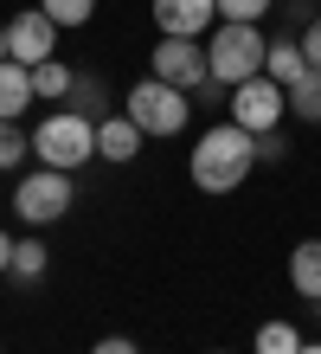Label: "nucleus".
Returning a JSON list of instances; mask_svg holds the SVG:
<instances>
[{"mask_svg": "<svg viewBox=\"0 0 321 354\" xmlns=\"http://www.w3.org/2000/svg\"><path fill=\"white\" fill-rule=\"evenodd\" d=\"M257 168V136L238 129V122H219V129H206L200 142H193V161L186 174L200 194H231V187H244Z\"/></svg>", "mask_w": 321, "mask_h": 354, "instance_id": "f257e3e1", "label": "nucleus"}, {"mask_svg": "<svg viewBox=\"0 0 321 354\" xmlns=\"http://www.w3.org/2000/svg\"><path fill=\"white\" fill-rule=\"evenodd\" d=\"M264 46L270 39L251 26V19H219L206 39V71L219 77V84H244V77L264 71Z\"/></svg>", "mask_w": 321, "mask_h": 354, "instance_id": "f03ea898", "label": "nucleus"}, {"mask_svg": "<svg viewBox=\"0 0 321 354\" xmlns=\"http://www.w3.org/2000/svg\"><path fill=\"white\" fill-rule=\"evenodd\" d=\"M122 116L135 122L142 136H180L193 122V91H174V84H161V77H142V84L122 97Z\"/></svg>", "mask_w": 321, "mask_h": 354, "instance_id": "7ed1b4c3", "label": "nucleus"}, {"mask_svg": "<svg viewBox=\"0 0 321 354\" xmlns=\"http://www.w3.org/2000/svg\"><path fill=\"white\" fill-rule=\"evenodd\" d=\"M32 155H39V168L77 174L84 161H97V122H84V116H71V110L46 116V122L32 129Z\"/></svg>", "mask_w": 321, "mask_h": 354, "instance_id": "20e7f679", "label": "nucleus"}, {"mask_svg": "<svg viewBox=\"0 0 321 354\" xmlns=\"http://www.w3.org/2000/svg\"><path fill=\"white\" fill-rule=\"evenodd\" d=\"M13 213L26 219V225H52L71 213V174L64 168H32V174H19L13 187Z\"/></svg>", "mask_w": 321, "mask_h": 354, "instance_id": "39448f33", "label": "nucleus"}, {"mask_svg": "<svg viewBox=\"0 0 321 354\" xmlns=\"http://www.w3.org/2000/svg\"><path fill=\"white\" fill-rule=\"evenodd\" d=\"M225 110H231V122H238V129L264 136V129H283L289 103H283V84H270V77L257 71V77H244V84L225 91Z\"/></svg>", "mask_w": 321, "mask_h": 354, "instance_id": "423d86ee", "label": "nucleus"}, {"mask_svg": "<svg viewBox=\"0 0 321 354\" xmlns=\"http://www.w3.org/2000/svg\"><path fill=\"white\" fill-rule=\"evenodd\" d=\"M7 58H13V65H26V71L46 65V58H58V26H52L39 7L13 13V19H7Z\"/></svg>", "mask_w": 321, "mask_h": 354, "instance_id": "0eeeda50", "label": "nucleus"}, {"mask_svg": "<svg viewBox=\"0 0 321 354\" xmlns=\"http://www.w3.org/2000/svg\"><path fill=\"white\" fill-rule=\"evenodd\" d=\"M148 77H161V84H174V91H200L206 84V46L200 39H161L155 46V71Z\"/></svg>", "mask_w": 321, "mask_h": 354, "instance_id": "6e6552de", "label": "nucleus"}, {"mask_svg": "<svg viewBox=\"0 0 321 354\" xmlns=\"http://www.w3.org/2000/svg\"><path fill=\"white\" fill-rule=\"evenodd\" d=\"M219 19V0H155V32L161 39H200Z\"/></svg>", "mask_w": 321, "mask_h": 354, "instance_id": "1a4fd4ad", "label": "nucleus"}, {"mask_svg": "<svg viewBox=\"0 0 321 354\" xmlns=\"http://www.w3.org/2000/svg\"><path fill=\"white\" fill-rule=\"evenodd\" d=\"M142 142H148V136H142L128 116H103V122H97V155H103V161H116V168L142 155Z\"/></svg>", "mask_w": 321, "mask_h": 354, "instance_id": "9d476101", "label": "nucleus"}, {"mask_svg": "<svg viewBox=\"0 0 321 354\" xmlns=\"http://www.w3.org/2000/svg\"><path fill=\"white\" fill-rule=\"evenodd\" d=\"M289 290L309 297V303H321V239H302L289 252Z\"/></svg>", "mask_w": 321, "mask_h": 354, "instance_id": "9b49d317", "label": "nucleus"}, {"mask_svg": "<svg viewBox=\"0 0 321 354\" xmlns=\"http://www.w3.org/2000/svg\"><path fill=\"white\" fill-rule=\"evenodd\" d=\"M32 103V71L13 65V58H0V122H19Z\"/></svg>", "mask_w": 321, "mask_h": 354, "instance_id": "f8f14e48", "label": "nucleus"}, {"mask_svg": "<svg viewBox=\"0 0 321 354\" xmlns=\"http://www.w3.org/2000/svg\"><path fill=\"white\" fill-rule=\"evenodd\" d=\"M302 71H309V58H302V46H295V39H270V46H264V77H270V84L289 91Z\"/></svg>", "mask_w": 321, "mask_h": 354, "instance_id": "ddd939ff", "label": "nucleus"}, {"mask_svg": "<svg viewBox=\"0 0 321 354\" xmlns=\"http://www.w3.org/2000/svg\"><path fill=\"white\" fill-rule=\"evenodd\" d=\"M64 103H71V116H84V122L110 116V91H103V77H90V71L71 77V97H64Z\"/></svg>", "mask_w": 321, "mask_h": 354, "instance_id": "4468645a", "label": "nucleus"}, {"mask_svg": "<svg viewBox=\"0 0 321 354\" xmlns=\"http://www.w3.org/2000/svg\"><path fill=\"white\" fill-rule=\"evenodd\" d=\"M283 103H289V116H295V122H309V129H315V122H321V71L309 65V71L283 91Z\"/></svg>", "mask_w": 321, "mask_h": 354, "instance_id": "2eb2a0df", "label": "nucleus"}, {"mask_svg": "<svg viewBox=\"0 0 321 354\" xmlns=\"http://www.w3.org/2000/svg\"><path fill=\"white\" fill-rule=\"evenodd\" d=\"M71 65L64 58H46V65H32V103H64L71 97Z\"/></svg>", "mask_w": 321, "mask_h": 354, "instance_id": "dca6fc26", "label": "nucleus"}, {"mask_svg": "<svg viewBox=\"0 0 321 354\" xmlns=\"http://www.w3.org/2000/svg\"><path fill=\"white\" fill-rule=\"evenodd\" d=\"M52 270V252L39 239H13V264H7V277H19V283H39Z\"/></svg>", "mask_w": 321, "mask_h": 354, "instance_id": "f3484780", "label": "nucleus"}, {"mask_svg": "<svg viewBox=\"0 0 321 354\" xmlns=\"http://www.w3.org/2000/svg\"><path fill=\"white\" fill-rule=\"evenodd\" d=\"M39 13L52 19V26H90V13H97V0H39Z\"/></svg>", "mask_w": 321, "mask_h": 354, "instance_id": "a211bd4d", "label": "nucleus"}, {"mask_svg": "<svg viewBox=\"0 0 321 354\" xmlns=\"http://www.w3.org/2000/svg\"><path fill=\"white\" fill-rule=\"evenodd\" d=\"M26 155H32V136L19 129V122H0V174H13Z\"/></svg>", "mask_w": 321, "mask_h": 354, "instance_id": "6ab92c4d", "label": "nucleus"}, {"mask_svg": "<svg viewBox=\"0 0 321 354\" xmlns=\"http://www.w3.org/2000/svg\"><path fill=\"white\" fill-rule=\"evenodd\" d=\"M302 335H295V322H264L257 328V354H295Z\"/></svg>", "mask_w": 321, "mask_h": 354, "instance_id": "aec40b11", "label": "nucleus"}, {"mask_svg": "<svg viewBox=\"0 0 321 354\" xmlns=\"http://www.w3.org/2000/svg\"><path fill=\"white\" fill-rule=\"evenodd\" d=\"M270 7H276V0H219V19H251V26H257Z\"/></svg>", "mask_w": 321, "mask_h": 354, "instance_id": "412c9836", "label": "nucleus"}, {"mask_svg": "<svg viewBox=\"0 0 321 354\" xmlns=\"http://www.w3.org/2000/svg\"><path fill=\"white\" fill-rule=\"evenodd\" d=\"M295 46H302V58H309V65H315V71H321V13L309 19V26H302V32H295Z\"/></svg>", "mask_w": 321, "mask_h": 354, "instance_id": "4be33fe9", "label": "nucleus"}, {"mask_svg": "<svg viewBox=\"0 0 321 354\" xmlns=\"http://www.w3.org/2000/svg\"><path fill=\"white\" fill-rule=\"evenodd\" d=\"M283 155H289L283 129H264V136H257V161H283Z\"/></svg>", "mask_w": 321, "mask_h": 354, "instance_id": "5701e85b", "label": "nucleus"}, {"mask_svg": "<svg viewBox=\"0 0 321 354\" xmlns=\"http://www.w3.org/2000/svg\"><path fill=\"white\" fill-rule=\"evenodd\" d=\"M90 354H142V348H135V342H128V335H103V342H97Z\"/></svg>", "mask_w": 321, "mask_h": 354, "instance_id": "b1692460", "label": "nucleus"}, {"mask_svg": "<svg viewBox=\"0 0 321 354\" xmlns=\"http://www.w3.org/2000/svg\"><path fill=\"white\" fill-rule=\"evenodd\" d=\"M7 264H13V239L0 232V277H7Z\"/></svg>", "mask_w": 321, "mask_h": 354, "instance_id": "393cba45", "label": "nucleus"}, {"mask_svg": "<svg viewBox=\"0 0 321 354\" xmlns=\"http://www.w3.org/2000/svg\"><path fill=\"white\" fill-rule=\"evenodd\" d=\"M295 354H321V342H302V348H295Z\"/></svg>", "mask_w": 321, "mask_h": 354, "instance_id": "a878e982", "label": "nucleus"}, {"mask_svg": "<svg viewBox=\"0 0 321 354\" xmlns=\"http://www.w3.org/2000/svg\"><path fill=\"white\" fill-rule=\"evenodd\" d=\"M0 58H7V26H0Z\"/></svg>", "mask_w": 321, "mask_h": 354, "instance_id": "bb28decb", "label": "nucleus"}, {"mask_svg": "<svg viewBox=\"0 0 321 354\" xmlns=\"http://www.w3.org/2000/svg\"><path fill=\"white\" fill-rule=\"evenodd\" d=\"M212 354H225V348H212Z\"/></svg>", "mask_w": 321, "mask_h": 354, "instance_id": "cd10ccee", "label": "nucleus"}]
</instances>
